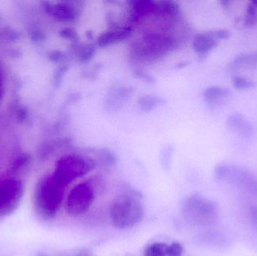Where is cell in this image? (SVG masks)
<instances>
[{"label": "cell", "mask_w": 257, "mask_h": 256, "mask_svg": "<svg viewBox=\"0 0 257 256\" xmlns=\"http://www.w3.org/2000/svg\"><path fill=\"white\" fill-rule=\"evenodd\" d=\"M66 188L53 174L44 176L38 181L33 204L39 217L45 220L55 217L63 204Z\"/></svg>", "instance_id": "obj_1"}, {"label": "cell", "mask_w": 257, "mask_h": 256, "mask_svg": "<svg viewBox=\"0 0 257 256\" xmlns=\"http://www.w3.org/2000/svg\"><path fill=\"white\" fill-rule=\"evenodd\" d=\"M145 215L141 197L136 192H124L116 197L110 207V218L115 228L128 229L139 224Z\"/></svg>", "instance_id": "obj_2"}, {"label": "cell", "mask_w": 257, "mask_h": 256, "mask_svg": "<svg viewBox=\"0 0 257 256\" xmlns=\"http://www.w3.org/2000/svg\"><path fill=\"white\" fill-rule=\"evenodd\" d=\"M94 164L90 159L80 155L70 154L60 159L53 173L54 177L67 187L68 185L90 172Z\"/></svg>", "instance_id": "obj_3"}, {"label": "cell", "mask_w": 257, "mask_h": 256, "mask_svg": "<svg viewBox=\"0 0 257 256\" xmlns=\"http://www.w3.org/2000/svg\"><path fill=\"white\" fill-rule=\"evenodd\" d=\"M217 204L204 198L202 195H194L184 201L183 213L189 222L196 225H208L217 219Z\"/></svg>", "instance_id": "obj_4"}, {"label": "cell", "mask_w": 257, "mask_h": 256, "mask_svg": "<svg viewBox=\"0 0 257 256\" xmlns=\"http://www.w3.org/2000/svg\"><path fill=\"white\" fill-rule=\"evenodd\" d=\"M95 199L94 189L88 183L75 186L67 195L65 210L72 216H79L88 211Z\"/></svg>", "instance_id": "obj_5"}, {"label": "cell", "mask_w": 257, "mask_h": 256, "mask_svg": "<svg viewBox=\"0 0 257 256\" xmlns=\"http://www.w3.org/2000/svg\"><path fill=\"white\" fill-rule=\"evenodd\" d=\"M24 186L17 179L0 181V219L15 211L22 199Z\"/></svg>", "instance_id": "obj_6"}, {"label": "cell", "mask_w": 257, "mask_h": 256, "mask_svg": "<svg viewBox=\"0 0 257 256\" xmlns=\"http://www.w3.org/2000/svg\"><path fill=\"white\" fill-rule=\"evenodd\" d=\"M133 33V29L130 27L123 28L111 29L103 32L98 37L97 45L99 48H104L125 40Z\"/></svg>", "instance_id": "obj_7"}, {"label": "cell", "mask_w": 257, "mask_h": 256, "mask_svg": "<svg viewBox=\"0 0 257 256\" xmlns=\"http://www.w3.org/2000/svg\"><path fill=\"white\" fill-rule=\"evenodd\" d=\"M51 12L54 17L59 21L63 22H74L79 18V9L77 6L72 5V3H65L51 8Z\"/></svg>", "instance_id": "obj_8"}, {"label": "cell", "mask_w": 257, "mask_h": 256, "mask_svg": "<svg viewBox=\"0 0 257 256\" xmlns=\"http://www.w3.org/2000/svg\"><path fill=\"white\" fill-rule=\"evenodd\" d=\"M132 17L134 19H139L144 17L157 13V2L151 0H135L128 2Z\"/></svg>", "instance_id": "obj_9"}, {"label": "cell", "mask_w": 257, "mask_h": 256, "mask_svg": "<svg viewBox=\"0 0 257 256\" xmlns=\"http://www.w3.org/2000/svg\"><path fill=\"white\" fill-rule=\"evenodd\" d=\"M227 126L231 130L238 132L241 136L250 137L253 134V126L241 114L231 115L227 119Z\"/></svg>", "instance_id": "obj_10"}, {"label": "cell", "mask_w": 257, "mask_h": 256, "mask_svg": "<svg viewBox=\"0 0 257 256\" xmlns=\"http://www.w3.org/2000/svg\"><path fill=\"white\" fill-rule=\"evenodd\" d=\"M217 40L208 32L196 35L193 41V50L199 54H206L217 46Z\"/></svg>", "instance_id": "obj_11"}, {"label": "cell", "mask_w": 257, "mask_h": 256, "mask_svg": "<svg viewBox=\"0 0 257 256\" xmlns=\"http://www.w3.org/2000/svg\"><path fill=\"white\" fill-rule=\"evenodd\" d=\"M181 13V8L175 1H163L157 3V14L168 18H175Z\"/></svg>", "instance_id": "obj_12"}, {"label": "cell", "mask_w": 257, "mask_h": 256, "mask_svg": "<svg viewBox=\"0 0 257 256\" xmlns=\"http://www.w3.org/2000/svg\"><path fill=\"white\" fill-rule=\"evenodd\" d=\"M230 95L231 92L227 89L220 87H211L205 90L203 96L207 102L215 103L226 99Z\"/></svg>", "instance_id": "obj_13"}, {"label": "cell", "mask_w": 257, "mask_h": 256, "mask_svg": "<svg viewBox=\"0 0 257 256\" xmlns=\"http://www.w3.org/2000/svg\"><path fill=\"white\" fill-rule=\"evenodd\" d=\"M161 102H163L161 98L156 97V96H145L139 99V105L141 109L144 112L148 113L153 111L154 108H157Z\"/></svg>", "instance_id": "obj_14"}, {"label": "cell", "mask_w": 257, "mask_h": 256, "mask_svg": "<svg viewBox=\"0 0 257 256\" xmlns=\"http://www.w3.org/2000/svg\"><path fill=\"white\" fill-rule=\"evenodd\" d=\"M168 245L161 242L152 243L145 249L144 256H167Z\"/></svg>", "instance_id": "obj_15"}, {"label": "cell", "mask_w": 257, "mask_h": 256, "mask_svg": "<svg viewBox=\"0 0 257 256\" xmlns=\"http://www.w3.org/2000/svg\"><path fill=\"white\" fill-rule=\"evenodd\" d=\"M95 54H96V48L93 45H84L78 50V54H77L78 61L81 63H89L93 58Z\"/></svg>", "instance_id": "obj_16"}, {"label": "cell", "mask_w": 257, "mask_h": 256, "mask_svg": "<svg viewBox=\"0 0 257 256\" xmlns=\"http://www.w3.org/2000/svg\"><path fill=\"white\" fill-rule=\"evenodd\" d=\"M257 64V52L252 54H241L234 59L232 65L233 67L241 66V65H256Z\"/></svg>", "instance_id": "obj_17"}, {"label": "cell", "mask_w": 257, "mask_h": 256, "mask_svg": "<svg viewBox=\"0 0 257 256\" xmlns=\"http://www.w3.org/2000/svg\"><path fill=\"white\" fill-rule=\"evenodd\" d=\"M232 81L234 87L238 89V90H246V89H251L256 87V84L254 82L242 78V77H233Z\"/></svg>", "instance_id": "obj_18"}, {"label": "cell", "mask_w": 257, "mask_h": 256, "mask_svg": "<svg viewBox=\"0 0 257 256\" xmlns=\"http://www.w3.org/2000/svg\"><path fill=\"white\" fill-rule=\"evenodd\" d=\"M60 36L67 40L76 42L78 40V35L74 29L65 28L60 32Z\"/></svg>", "instance_id": "obj_19"}, {"label": "cell", "mask_w": 257, "mask_h": 256, "mask_svg": "<svg viewBox=\"0 0 257 256\" xmlns=\"http://www.w3.org/2000/svg\"><path fill=\"white\" fill-rule=\"evenodd\" d=\"M183 253V247L181 243H172L170 246H168L167 256H181Z\"/></svg>", "instance_id": "obj_20"}, {"label": "cell", "mask_w": 257, "mask_h": 256, "mask_svg": "<svg viewBox=\"0 0 257 256\" xmlns=\"http://www.w3.org/2000/svg\"><path fill=\"white\" fill-rule=\"evenodd\" d=\"M208 33L216 40H218V39L226 40V39H229L231 36L230 32L227 30H213V31H208Z\"/></svg>", "instance_id": "obj_21"}, {"label": "cell", "mask_w": 257, "mask_h": 256, "mask_svg": "<svg viewBox=\"0 0 257 256\" xmlns=\"http://www.w3.org/2000/svg\"><path fill=\"white\" fill-rule=\"evenodd\" d=\"M135 75L138 78H141V79L145 81V82L148 83H154V80L151 75L145 73V72H142V70H136L135 71Z\"/></svg>", "instance_id": "obj_22"}, {"label": "cell", "mask_w": 257, "mask_h": 256, "mask_svg": "<svg viewBox=\"0 0 257 256\" xmlns=\"http://www.w3.org/2000/svg\"><path fill=\"white\" fill-rule=\"evenodd\" d=\"M249 216L253 227L257 230V206H253L249 210Z\"/></svg>", "instance_id": "obj_23"}, {"label": "cell", "mask_w": 257, "mask_h": 256, "mask_svg": "<svg viewBox=\"0 0 257 256\" xmlns=\"http://www.w3.org/2000/svg\"><path fill=\"white\" fill-rule=\"evenodd\" d=\"M256 16H251V15H246L244 21V26L247 27H253V26L256 24Z\"/></svg>", "instance_id": "obj_24"}, {"label": "cell", "mask_w": 257, "mask_h": 256, "mask_svg": "<svg viewBox=\"0 0 257 256\" xmlns=\"http://www.w3.org/2000/svg\"><path fill=\"white\" fill-rule=\"evenodd\" d=\"M62 57H63V54L60 51H54V52L51 53V59L53 61H59L61 60Z\"/></svg>", "instance_id": "obj_25"}, {"label": "cell", "mask_w": 257, "mask_h": 256, "mask_svg": "<svg viewBox=\"0 0 257 256\" xmlns=\"http://www.w3.org/2000/svg\"><path fill=\"white\" fill-rule=\"evenodd\" d=\"M75 256H92V255L90 251L84 249V250H81V252H78Z\"/></svg>", "instance_id": "obj_26"}, {"label": "cell", "mask_w": 257, "mask_h": 256, "mask_svg": "<svg viewBox=\"0 0 257 256\" xmlns=\"http://www.w3.org/2000/svg\"><path fill=\"white\" fill-rule=\"evenodd\" d=\"M220 3L223 7L227 8L229 7L230 2L227 1V0H222V1H220Z\"/></svg>", "instance_id": "obj_27"}, {"label": "cell", "mask_w": 257, "mask_h": 256, "mask_svg": "<svg viewBox=\"0 0 257 256\" xmlns=\"http://www.w3.org/2000/svg\"><path fill=\"white\" fill-rule=\"evenodd\" d=\"M250 3H252V4L253 5V6H255V7L257 9V0H254V1L250 2Z\"/></svg>", "instance_id": "obj_28"}, {"label": "cell", "mask_w": 257, "mask_h": 256, "mask_svg": "<svg viewBox=\"0 0 257 256\" xmlns=\"http://www.w3.org/2000/svg\"><path fill=\"white\" fill-rule=\"evenodd\" d=\"M38 256H48V255H45V254L39 253V255H38Z\"/></svg>", "instance_id": "obj_29"}]
</instances>
